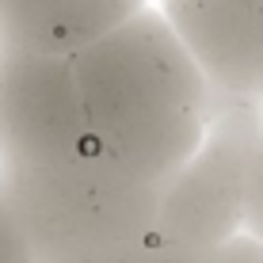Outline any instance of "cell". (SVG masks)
<instances>
[{
    "label": "cell",
    "instance_id": "cell-1",
    "mask_svg": "<svg viewBox=\"0 0 263 263\" xmlns=\"http://www.w3.org/2000/svg\"><path fill=\"white\" fill-rule=\"evenodd\" d=\"M88 145L153 183L202 145L210 122V84L168 20L134 12L72 53Z\"/></svg>",
    "mask_w": 263,
    "mask_h": 263
},
{
    "label": "cell",
    "instance_id": "cell-2",
    "mask_svg": "<svg viewBox=\"0 0 263 263\" xmlns=\"http://www.w3.org/2000/svg\"><path fill=\"white\" fill-rule=\"evenodd\" d=\"M0 195L23 225L34 263H69L149 237L160 183L84 145L42 164H0Z\"/></svg>",
    "mask_w": 263,
    "mask_h": 263
},
{
    "label": "cell",
    "instance_id": "cell-3",
    "mask_svg": "<svg viewBox=\"0 0 263 263\" xmlns=\"http://www.w3.org/2000/svg\"><path fill=\"white\" fill-rule=\"evenodd\" d=\"M84 145L72 53L0 46V164H42Z\"/></svg>",
    "mask_w": 263,
    "mask_h": 263
},
{
    "label": "cell",
    "instance_id": "cell-4",
    "mask_svg": "<svg viewBox=\"0 0 263 263\" xmlns=\"http://www.w3.org/2000/svg\"><path fill=\"white\" fill-rule=\"evenodd\" d=\"M244 225V153L225 122H206L202 145L160 183L153 237L210 256Z\"/></svg>",
    "mask_w": 263,
    "mask_h": 263
},
{
    "label": "cell",
    "instance_id": "cell-5",
    "mask_svg": "<svg viewBox=\"0 0 263 263\" xmlns=\"http://www.w3.org/2000/svg\"><path fill=\"white\" fill-rule=\"evenodd\" d=\"M168 27L210 96L263 103V0H164Z\"/></svg>",
    "mask_w": 263,
    "mask_h": 263
},
{
    "label": "cell",
    "instance_id": "cell-6",
    "mask_svg": "<svg viewBox=\"0 0 263 263\" xmlns=\"http://www.w3.org/2000/svg\"><path fill=\"white\" fill-rule=\"evenodd\" d=\"M141 8L145 0H0V42L34 53H77Z\"/></svg>",
    "mask_w": 263,
    "mask_h": 263
},
{
    "label": "cell",
    "instance_id": "cell-7",
    "mask_svg": "<svg viewBox=\"0 0 263 263\" xmlns=\"http://www.w3.org/2000/svg\"><path fill=\"white\" fill-rule=\"evenodd\" d=\"M210 119L225 122L244 153V225L252 240L263 244V103L210 96Z\"/></svg>",
    "mask_w": 263,
    "mask_h": 263
},
{
    "label": "cell",
    "instance_id": "cell-8",
    "mask_svg": "<svg viewBox=\"0 0 263 263\" xmlns=\"http://www.w3.org/2000/svg\"><path fill=\"white\" fill-rule=\"evenodd\" d=\"M214 256V252H210ZM210 256H191L183 248H172V244L149 237L141 240H130V244H119V248H107V252H96V256H80V259H69V263H210Z\"/></svg>",
    "mask_w": 263,
    "mask_h": 263
},
{
    "label": "cell",
    "instance_id": "cell-9",
    "mask_svg": "<svg viewBox=\"0 0 263 263\" xmlns=\"http://www.w3.org/2000/svg\"><path fill=\"white\" fill-rule=\"evenodd\" d=\"M0 263H34V252L23 237V225L15 221L4 195H0Z\"/></svg>",
    "mask_w": 263,
    "mask_h": 263
},
{
    "label": "cell",
    "instance_id": "cell-10",
    "mask_svg": "<svg viewBox=\"0 0 263 263\" xmlns=\"http://www.w3.org/2000/svg\"><path fill=\"white\" fill-rule=\"evenodd\" d=\"M210 263H263V244L252 240L248 233H237L214 252Z\"/></svg>",
    "mask_w": 263,
    "mask_h": 263
},
{
    "label": "cell",
    "instance_id": "cell-11",
    "mask_svg": "<svg viewBox=\"0 0 263 263\" xmlns=\"http://www.w3.org/2000/svg\"><path fill=\"white\" fill-rule=\"evenodd\" d=\"M0 46H4V42H0Z\"/></svg>",
    "mask_w": 263,
    "mask_h": 263
}]
</instances>
